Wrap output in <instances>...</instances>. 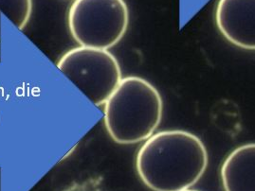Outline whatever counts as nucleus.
I'll return each instance as SVG.
<instances>
[{
	"label": "nucleus",
	"mask_w": 255,
	"mask_h": 191,
	"mask_svg": "<svg viewBox=\"0 0 255 191\" xmlns=\"http://www.w3.org/2000/svg\"><path fill=\"white\" fill-rule=\"evenodd\" d=\"M56 67L95 106L104 105L123 80L118 60L108 49L71 48Z\"/></svg>",
	"instance_id": "20e7f679"
},
{
	"label": "nucleus",
	"mask_w": 255,
	"mask_h": 191,
	"mask_svg": "<svg viewBox=\"0 0 255 191\" xmlns=\"http://www.w3.org/2000/svg\"><path fill=\"white\" fill-rule=\"evenodd\" d=\"M104 105L107 132L122 145L145 141L156 132L163 115V101L157 88L137 76L123 78Z\"/></svg>",
	"instance_id": "f03ea898"
},
{
	"label": "nucleus",
	"mask_w": 255,
	"mask_h": 191,
	"mask_svg": "<svg viewBox=\"0 0 255 191\" xmlns=\"http://www.w3.org/2000/svg\"><path fill=\"white\" fill-rule=\"evenodd\" d=\"M2 13L17 29L22 30L30 21L32 13V0H0V16Z\"/></svg>",
	"instance_id": "0eeeda50"
},
{
	"label": "nucleus",
	"mask_w": 255,
	"mask_h": 191,
	"mask_svg": "<svg viewBox=\"0 0 255 191\" xmlns=\"http://www.w3.org/2000/svg\"><path fill=\"white\" fill-rule=\"evenodd\" d=\"M195 191V190H190V189H189V190H185V191Z\"/></svg>",
	"instance_id": "6e6552de"
},
{
	"label": "nucleus",
	"mask_w": 255,
	"mask_h": 191,
	"mask_svg": "<svg viewBox=\"0 0 255 191\" xmlns=\"http://www.w3.org/2000/svg\"><path fill=\"white\" fill-rule=\"evenodd\" d=\"M209 163L206 147L196 134L182 130L151 135L139 148L136 171L153 191L189 190L201 179Z\"/></svg>",
	"instance_id": "f257e3e1"
},
{
	"label": "nucleus",
	"mask_w": 255,
	"mask_h": 191,
	"mask_svg": "<svg viewBox=\"0 0 255 191\" xmlns=\"http://www.w3.org/2000/svg\"><path fill=\"white\" fill-rule=\"evenodd\" d=\"M220 177L224 191H255V143L242 145L230 153Z\"/></svg>",
	"instance_id": "423d86ee"
},
{
	"label": "nucleus",
	"mask_w": 255,
	"mask_h": 191,
	"mask_svg": "<svg viewBox=\"0 0 255 191\" xmlns=\"http://www.w3.org/2000/svg\"><path fill=\"white\" fill-rule=\"evenodd\" d=\"M68 26L80 47L109 49L128 31V4L125 0H74L68 13Z\"/></svg>",
	"instance_id": "7ed1b4c3"
},
{
	"label": "nucleus",
	"mask_w": 255,
	"mask_h": 191,
	"mask_svg": "<svg viewBox=\"0 0 255 191\" xmlns=\"http://www.w3.org/2000/svg\"><path fill=\"white\" fill-rule=\"evenodd\" d=\"M215 21L231 44L255 50V0H217Z\"/></svg>",
	"instance_id": "39448f33"
}]
</instances>
